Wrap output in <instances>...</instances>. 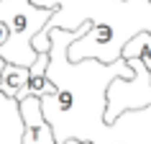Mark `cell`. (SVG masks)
<instances>
[{
	"mask_svg": "<svg viewBox=\"0 0 151 144\" xmlns=\"http://www.w3.org/2000/svg\"><path fill=\"white\" fill-rule=\"evenodd\" d=\"M36 8L54 10V18L33 39L36 54L51 52L54 28L77 31L82 23H92V31L77 39L69 49V62L95 59L115 64L123 59V49L138 33H151V0H31Z\"/></svg>",
	"mask_w": 151,
	"mask_h": 144,
	"instance_id": "cell-1",
	"label": "cell"
},
{
	"mask_svg": "<svg viewBox=\"0 0 151 144\" xmlns=\"http://www.w3.org/2000/svg\"><path fill=\"white\" fill-rule=\"evenodd\" d=\"M21 119H23V139L21 144H59L54 129L49 124L41 98H26L18 103Z\"/></svg>",
	"mask_w": 151,
	"mask_h": 144,
	"instance_id": "cell-2",
	"label": "cell"
},
{
	"mask_svg": "<svg viewBox=\"0 0 151 144\" xmlns=\"http://www.w3.org/2000/svg\"><path fill=\"white\" fill-rule=\"evenodd\" d=\"M28 80H31V67H18L8 64L5 72L0 75V93L8 100H26L28 98Z\"/></svg>",
	"mask_w": 151,
	"mask_h": 144,
	"instance_id": "cell-3",
	"label": "cell"
},
{
	"mask_svg": "<svg viewBox=\"0 0 151 144\" xmlns=\"http://www.w3.org/2000/svg\"><path fill=\"white\" fill-rule=\"evenodd\" d=\"M141 59L146 67H149V72H151V33H138L136 39H131L126 44V49H123V59ZM151 95V93H149ZM149 105H151V100H149Z\"/></svg>",
	"mask_w": 151,
	"mask_h": 144,
	"instance_id": "cell-4",
	"label": "cell"
},
{
	"mask_svg": "<svg viewBox=\"0 0 151 144\" xmlns=\"http://www.w3.org/2000/svg\"><path fill=\"white\" fill-rule=\"evenodd\" d=\"M87 144H92V142H87Z\"/></svg>",
	"mask_w": 151,
	"mask_h": 144,
	"instance_id": "cell-5",
	"label": "cell"
}]
</instances>
